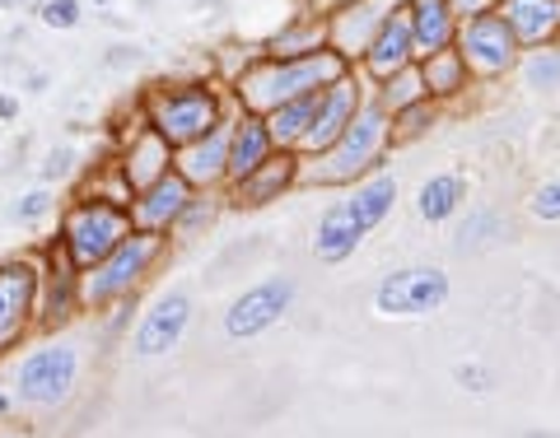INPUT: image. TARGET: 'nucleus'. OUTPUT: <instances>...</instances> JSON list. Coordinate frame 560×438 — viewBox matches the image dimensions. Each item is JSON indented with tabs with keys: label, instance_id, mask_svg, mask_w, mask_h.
Instances as JSON below:
<instances>
[{
	"label": "nucleus",
	"instance_id": "obj_30",
	"mask_svg": "<svg viewBox=\"0 0 560 438\" xmlns=\"http://www.w3.org/2000/svg\"><path fill=\"white\" fill-rule=\"evenodd\" d=\"M434 127H440V103L434 98H420L411 108L393 113V150H407L416 140H425Z\"/></svg>",
	"mask_w": 560,
	"mask_h": 438
},
{
	"label": "nucleus",
	"instance_id": "obj_12",
	"mask_svg": "<svg viewBox=\"0 0 560 438\" xmlns=\"http://www.w3.org/2000/svg\"><path fill=\"white\" fill-rule=\"evenodd\" d=\"M33 304H38V257H5L0 261V359L38 336Z\"/></svg>",
	"mask_w": 560,
	"mask_h": 438
},
{
	"label": "nucleus",
	"instance_id": "obj_8",
	"mask_svg": "<svg viewBox=\"0 0 560 438\" xmlns=\"http://www.w3.org/2000/svg\"><path fill=\"white\" fill-rule=\"evenodd\" d=\"M453 299V280L444 267L416 261V267H397L374 285V312L388 322H425L444 312Z\"/></svg>",
	"mask_w": 560,
	"mask_h": 438
},
{
	"label": "nucleus",
	"instance_id": "obj_32",
	"mask_svg": "<svg viewBox=\"0 0 560 438\" xmlns=\"http://www.w3.org/2000/svg\"><path fill=\"white\" fill-rule=\"evenodd\" d=\"M51 210H61L57 187L43 182V187H33V191H24V197L14 201V224H20V229H38V224L51 215Z\"/></svg>",
	"mask_w": 560,
	"mask_h": 438
},
{
	"label": "nucleus",
	"instance_id": "obj_1",
	"mask_svg": "<svg viewBox=\"0 0 560 438\" xmlns=\"http://www.w3.org/2000/svg\"><path fill=\"white\" fill-rule=\"evenodd\" d=\"M350 61L341 51L318 47V51H294V57H276V51H253L238 70H230V94L238 108L248 113H271L290 98H304V94H318L323 84H331L337 75H346Z\"/></svg>",
	"mask_w": 560,
	"mask_h": 438
},
{
	"label": "nucleus",
	"instance_id": "obj_28",
	"mask_svg": "<svg viewBox=\"0 0 560 438\" xmlns=\"http://www.w3.org/2000/svg\"><path fill=\"white\" fill-rule=\"evenodd\" d=\"M230 205L224 201V187H197L191 191V201L187 210L178 215V224H173V242H191V238H201L206 229H215V220H220V210Z\"/></svg>",
	"mask_w": 560,
	"mask_h": 438
},
{
	"label": "nucleus",
	"instance_id": "obj_25",
	"mask_svg": "<svg viewBox=\"0 0 560 438\" xmlns=\"http://www.w3.org/2000/svg\"><path fill=\"white\" fill-rule=\"evenodd\" d=\"M504 238H510V220H504V210H495V205H477V210H467V215H458L453 252H458V257H477V252L500 248Z\"/></svg>",
	"mask_w": 560,
	"mask_h": 438
},
{
	"label": "nucleus",
	"instance_id": "obj_18",
	"mask_svg": "<svg viewBox=\"0 0 560 438\" xmlns=\"http://www.w3.org/2000/svg\"><path fill=\"white\" fill-rule=\"evenodd\" d=\"M191 187L178 168H168L164 178H154L150 187H140L131 197V224L136 229H150V234H173V224H178V215L187 210L191 201Z\"/></svg>",
	"mask_w": 560,
	"mask_h": 438
},
{
	"label": "nucleus",
	"instance_id": "obj_5",
	"mask_svg": "<svg viewBox=\"0 0 560 438\" xmlns=\"http://www.w3.org/2000/svg\"><path fill=\"white\" fill-rule=\"evenodd\" d=\"M238 108L230 84H215V80H160L140 94V113L154 131H160L173 150L187 145V140L206 135L210 127H220L224 117Z\"/></svg>",
	"mask_w": 560,
	"mask_h": 438
},
{
	"label": "nucleus",
	"instance_id": "obj_34",
	"mask_svg": "<svg viewBox=\"0 0 560 438\" xmlns=\"http://www.w3.org/2000/svg\"><path fill=\"white\" fill-rule=\"evenodd\" d=\"M528 215L537 224H560V178H547L528 197Z\"/></svg>",
	"mask_w": 560,
	"mask_h": 438
},
{
	"label": "nucleus",
	"instance_id": "obj_19",
	"mask_svg": "<svg viewBox=\"0 0 560 438\" xmlns=\"http://www.w3.org/2000/svg\"><path fill=\"white\" fill-rule=\"evenodd\" d=\"M416 66V38H411V24H407V10H393L388 20H383V28L374 33V43L364 47V57L355 61L360 80L364 84H378L397 75V70Z\"/></svg>",
	"mask_w": 560,
	"mask_h": 438
},
{
	"label": "nucleus",
	"instance_id": "obj_29",
	"mask_svg": "<svg viewBox=\"0 0 560 438\" xmlns=\"http://www.w3.org/2000/svg\"><path fill=\"white\" fill-rule=\"evenodd\" d=\"M514 75H518V84L528 94H560V43L528 47Z\"/></svg>",
	"mask_w": 560,
	"mask_h": 438
},
{
	"label": "nucleus",
	"instance_id": "obj_14",
	"mask_svg": "<svg viewBox=\"0 0 560 438\" xmlns=\"http://www.w3.org/2000/svg\"><path fill=\"white\" fill-rule=\"evenodd\" d=\"M393 10H401V0H337V5H327V47L355 66Z\"/></svg>",
	"mask_w": 560,
	"mask_h": 438
},
{
	"label": "nucleus",
	"instance_id": "obj_26",
	"mask_svg": "<svg viewBox=\"0 0 560 438\" xmlns=\"http://www.w3.org/2000/svg\"><path fill=\"white\" fill-rule=\"evenodd\" d=\"M327 47V10H300L280 24L261 51H276V57H294V51H318Z\"/></svg>",
	"mask_w": 560,
	"mask_h": 438
},
{
	"label": "nucleus",
	"instance_id": "obj_2",
	"mask_svg": "<svg viewBox=\"0 0 560 438\" xmlns=\"http://www.w3.org/2000/svg\"><path fill=\"white\" fill-rule=\"evenodd\" d=\"M393 154V113L383 108L374 94H364L360 113L350 117V127L318 154H300V187H350L370 173L388 168Z\"/></svg>",
	"mask_w": 560,
	"mask_h": 438
},
{
	"label": "nucleus",
	"instance_id": "obj_21",
	"mask_svg": "<svg viewBox=\"0 0 560 438\" xmlns=\"http://www.w3.org/2000/svg\"><path fill=\"white\" fill-rule=\"evenodd\" d=\"M467 197H471V182L463 168L430 173V178L416 187V215L425 224H453L467 210Z\"/></svg>",
	"mask_w": 560,
	"mask_h": 438
},
{
	"label": "nucleus",
	"instance_id": "obj_13",
	"mask_svg": "<svg viewBox=\"0 0 560 438\" xmlns=\"http://www.w3.org/2000/svg\"><path fill=\"white\" fill-rule=\"evenodd\" d=\"M294 280L290 275H267V280H257V285H248L238 294V299L224 308V336L230 341H257V336H267L271 327L285 322V312L294 308Z\"/></svg>",
	"mask_w": 560,
	"mask_h": 438
},
{
	"label": "nucleus",
	"instance_id": "obj_22",
	"mask_svg": "<svg viewBox=\"0 0 560 438\" xmlns=\"http://www.w3.org/2000/svg\"><path fill=\"white\" fill-rule=\"evenodd\" d=\"M407 10V24H411V38H416V61L430 57V51H444L458 38V10L453 0H401Z\"/></svg>",
	"mask_w": 560,
	"mask_h": 438
},
{
	"label": "nucleus",
	"instance_id": "obj_31",
	"mask_svg": "<svg viewBox=\"0 0 560 438\" xmlns=\"http://www.w3.org/2000/svg\"><path fill=\"white\" fill-rule=\"evenodd\" d=\"M370 94H374L388 113H401V108H411V103L430 98V94H425V80H420V66H407V70H397V75L370 84Z\"/></svg>",
	"mask_w": 560,
	"mask_h": 438
},
{
	"label": "nucleus",
	"instance_id": "obj_7",
	"mask_svg": "<svg viewBox=\"0 0 560 438\" xmlns=\"http://www.w3.org/2000/svg\"><path fill=\"white\" fill-rule=\"evenodd\" d=\"M131 229H136L131 205L90 197V191H75V197L61 201V210H57V242L70 252V261H75L80 271L108 257Z\"/></svg>",
	"mask_w": 560,
	"mask_h": 438
},
{
	"label": "nucleus",
	"instance_id": "obj_35",
	"mask_svg": "<svg viewBox=\"0 0 560 438\" xmlns=\"http://www.w3.org/2000/svg\"><path fill=\"white\" fill-rule=\"evenodd\" d=\"M453 382H458L463 392L486 396V392H495V369H490V364H481V359H467V364H458V369H453Z\"/></svg>",
	"mask_w": 560,
	"mask_h": 438
},
{
	"label": "nucleus",
	"instance_id": "obj_24",
	"mask_svg": "<svg viewBox=\"0 0 560 438\" xmlns=\"http://www.w3.org/2000/svg\"><path fill=\"white\" fill-rule=\"evenodd\" d=\"M420 66V80H425V94L440 103H458V98H467L471 94V70H467V61H463V51L458 47H444V51H430V57H420L416 61Z\"/></svg>",
	"mask_w": 560,
	"mask_h": 438
},
{
	"label": "nucleus",
	"instance_id": "obj_15",
	"mask_svg": "<svg viewBox=\"0 0 560 438\" xmlns=\"http://www.w3.org/2000/svg\"><path fill=\"white\" fill-rule=\"evenodd\" d=\"M113 159H117V168H121V178L131 182V191H140V187H150L154 178H164V173L173 168V145L150 127L145 113H140L136 127L117 135Z\"/></svg>",
	"mask_w": 560,
	"mask_h": 438
},
{
	"label": "nucleus",
	"instance_id": "obj_6",
	"mask_svg": "<svg viewBox=\"0 0 560 438\" xmlns=\"http://www.w3.org/2000/svg\"><path fill=\"white\" fill-rule=\"evenodd\" d=\"M84 374V345L70 341L66 331L51 336H28L24 355L10 364V388L24 411H61L80 388Z\"/></svg>",
	"mask_w": 560,
	"mask_h": 438
},
{
	"label": "nucleus",
	"instance_id": "obj_4",
	"mask_svg": "<svg viewBox=\"0 0 560 438\" xmlns=\"http://www.w3.org/2000/svg\"><path fill=\"white\" fill-rule=\"evenodd\" d=\"M173 238L168 234H150V229H131L117 248L80 271V299H84V318H103L121 304H136V294L145 289V280L168 261Z\"/></svg>",
	"mask_w": 560,
	"mask_h": 438
},
{
	"label": "nucleus",
	"instance_id": "obj_3",
	"mask_svg": "<svg viewBox=\"0 0 560 438\" xmlns=\"http://www.w3.org/2000/svg\"><path fill=\"white\" fill-rule=\"evenodd\" d=\"M397 197H401V187H397V173H388V168L341 187V197L323 210L318 224H313V261H323V267L350 261L364 248V238L388 224Z\"/></svg>",
	"mask_w": 560,
	"mask_h": 438
},
{
	"label": "nucleus",
	"instance_id": "obj_23",
	"mask_svg": "<svg viewBox=\"0 0 560 438\" xmlns=\"http://www.w3.org/2000/svg\"><path fill=\"white\" fill-rule=\"evenodd\" d=\"M495 10L514 28L523 51L541 43H560V0H495Z\"/></svg>",
	"mask_w": 560,
	"mask_h": 438
},
{
	"label": "nucleus",
	"instance_id": "obj_9",
	"mask_svg": "<svg viewBox=\"0 0 560 438\" xmlns=\"http://www.w3.org/2000/svg\"><path fill=\"white\" fill-rule=\"evenodd\" d=\"M453 47L463 51V61H467V70H471V80L477 84L510 80L518 70V61H523V43L514 38V28L504 24L500 10L458 20V38H453Z\"/></svg>",
	"mask_w": 560,
	"mask_h": 438
},
{
	"label": "nucleus",
	"instance_id": "obj_36",
	"mask_svg": "<svg viewBox=\"0 0 560 438\" xmlns=\"http://www.w3.org/2000/svg\"><path fill=\"white\" fill-rule=\"evenodd\" d=\"M80 173V164H75V150L70 145H61V150H47V164H43V182H70Z\"/></svg>",
	"mask_w": 560,
	"mask_h": 438
},
{
	"label": "nucleus",
	"instance_id": "obj_39",
	"mask_svg": "<svg viewBox=\"0 0 560 438\" xmlns=\"http://www.w3.org/2000/svg\"><path fill=\"white\" fill-rule=\"evenodd\" d=\"M14 117H20V98L0 94V121H14Z\"/></svg>",
	"mask_w": 560,
	"mask_h": 438
},
{
	"label": "nucleus",
	"instance_id": "obj_11",
	"mask_svg": "<svg viewBox=\"0 0 560 438\" xmlns=\"http://www.w3.org/2000/svg\"><path fill=\"white\" fill-rule=\"evenodd\" d=\"M191 318H197V299H191L187 289H164L154 294V304L140 312L131 336H127V350L136 359H164L168 350H178L183 336L191 331Z\"/></svg>",
	"mask_w": 560,
	"mask_h": 438
},
{
	"label": "nucleus",
	"instance_id": "obj_16",
	"mask_svg": "<svg viewBox=\"0 0 560 438\" xmlns=\"http://www.w3.org/2000/svg\"><path fill=\"white\" fill-rule=\"evenodd\" d=\"M294 187H300V150H276L248 178L224 187V201H230V210H267Z\"/></svg>",
	"mask_w": 560,
	"mask_h": 438
},
{
	"label": "nucleus",
	"instance_id": "obj_38",
	"mask_svg": "<svg viewBox=\"0 0 560 438\" xmlns=\"http://www.w3.org/2000/svg\"><path fill=\"white\" fill-rule=\"evenodd\" d=\"M453 10H458V20H467V14H486V10H495V0H453Z\"/></svg>",
	"mask_w": 560,
	"mask_h": 438
},
{
	"label": "nucleus",
	"instance_id": "obj_10",
	"mask_svg": "<svg viewBox=\"0 0 560 438\" xmlns=\"http://www.w3.org/2000/svg\"><path fill=\"white\" fill-rule=\"evenodd\" d=\"M80 318H84L80 267L51 238L38 252V304H33V322H38V336H51V331H70Z\"/></svg>",
	"mask_w": 560,
	"mask_h": 438
},
{
	"label": "nucleus",
	"instance_id": "obj_37",
	"mask_svg": "<svg viewBox=\"0 0 560 438\" xmlns=\"http://www.w3.org/2000/svg\"><path fill=\"white\" fill-rule=\"evenodd\" d=\"M14 411H20V396H14L10 382H0V425H5V419H10Z\"/></svg>",
	"mask_w": 560,
	"mask_h": 438
},
{
	"label": "nucleus",
	"instance_id": "obj_17",
	"mask_svg": "<svg viewBox=\"0 0 560 438\" xmlns=\"http://www.w3.org/2000/svg\"><path fill=\"white\" fill-rule=\"evenodd\" d=\"M234 113L224 117L220 127H210L206 135L173 150V168H178L191 187H224L230 182V121H234Z\"/></svg>",
	"mask_w": 560,
	"mask_h": 438
},
{
	"label": "nucleus",
	"instance_id": "obj_27",
	"mask_svg": "<svg viewBox=\"0 0 560 438\" xmlns=\"http://www.w3.org/2000/svg\"><path fill=\"white\" fill-rule=\"evenodd\" d=\"M313 103H318V94L290 98V103H280V108L261 113V117H267V131H271V140H276V150H300V145H304L308 121H313Z\"/></svg>",
	"mask_w": 560,
	"mask_h": 438
},
{
	"label": "nucleus",
	"instance_id": "obj_33",
	"mask_svg": "<svg viewBox=\"0 0 560 438\" xmlns=\"http://www.w3.org/2000/svg\"><path fill=\"white\" fill-rule=\"evenodd\" d=\"M38 24L43 28H57V33H70V28H80L84 20V5L80 0H38Z\"/></svg>",
	"mask_w": 560,
	"mask_h": 438
},
{
	"label": "nucleus",
	"instance_id": "obj_40",
	"mask_svg": "<svg viewBox=\"0 0 560 438\" xmlns=\"http://www.w3.org/2000/svg\"><path fill=\"white\" fill-rule=\"evenodd\" d=\"M0 5H20V0H0Z\"/></svg>",
	"mask_w": 560,
	"mask_h": 438
},
{
	"label": "nucleus",
	"instance_id": "obj_20",
	"mask_svg": "<svg viewBox=\"0 0 560 438\" xmlns=\"http://www.w3.org/2000/svg\"><path fill=\"white\" fill-rule=\"evenodd\" d=\"M271 154H276V140L267 131V117L238 108L234 121H230V182L248 178V173L257 164H267ZM230 182H224V187H230Z\"/></svg>",
	"mask_w": 560,
	"mask_h": 438
}]
</instances>
